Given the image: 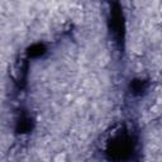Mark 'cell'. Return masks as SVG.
<instances>
[{
	"label": "cell",
	"mask_w": 162,
	"mask_h": 162,
	"mask_svg": "<svg viewBox=\"0 0 162 162\" xmlns=\"http://www.w3.org/2000/svg\"><path fill=\"white\" fill-rule=\"evenodd\" d=\"M53 162H65V155H57Z\"/></svg>",
	"instance_id": "obj_1"
}]
</instances>
